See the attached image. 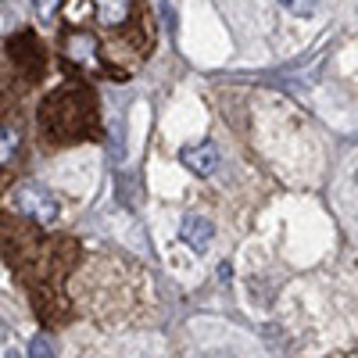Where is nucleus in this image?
Returning a JSON list of instances; mask_svg holds the SVG:
<instances>
[{
    "label": "nucleus",
    "mask_w": 358,
    "mask_h": 358,
    "mask_svg": "<svg viewBox=\"0 0 358 358\" xmlns=\"http://www.w3.org/2000/svg\"><path fill=\"white\" fill-rule=\"evenodd\" d=\"M8 54H11V62L18 65V76H22L25 83L43 79V69H47V50L40 47V40H36L33 33H18V36H11Z\"/></svg>",
    "instance_id": "obj_3"
},
{
    "label": "nucleus",
    "mask_w": 358,
    "mask_h": 358,
    "mask_svg": "<svg viewBox=\"0 0 358 358\" xmlns=\"http://www.w3.org/2000/svg\"><path fill=\"white\" fill-rule=\"evenodd\" d=\"M22 155V129L8 118H0V172L11 169Z\"/></svg>",
    "instance_id": "obj_6"
},
{
    "label": "nucleus",
    "mask_w": 358,
    "mask_h": 358,
    "mask_svg": "<svg viewBox=\"0 0 358 358\" xmlns=\"http://www.w3.org/2000/svg\"><path fill=\"white\" fill-rule=\"evenodd\" d=\"M280 4H283L290 15H297V18H308V15H315L319 0H280Z\"/></svg>",
    "instance_id": "obj_7"
},
{
    "label": "nucleus",
    "mask_w": 358,
    "mask_h": 358,
    "mask_svg": "<svg viewBox=\"0 0 358 358\" xmlns=\"http://www.w3.org/2000/svg\"><path fill=\"white\" fill-rule=\"evenodd\" d=\"M33 8H36V15H40L43 22H50V18L57 15V0H33Z\"/></svg>",
    "instance_id": "obj_9"
},
{
    "label": "nucleus",
    "mask_w": 358,
    "mask_h": 358,
    "mask_svg": "<svg viewBox=\"0 0 358 358\" xmlns=\"http://www.w3.org/2000/svg\"><path fill=\"white\" fill-rule=\"evenodd\" d=\"M179 162L187 165V172L208 179L215 169H219V143L215 140H201V143H190L183 147V155H179Z\"/></svg>",
    "instance_id": "obj_4"
},
{
    "label": "nucleus",
    "mask_w": 358,
    "mask_h": 358,
    "mask_svg": "<svg viewBox=\"0 0 358 358\" xmlns=\"http://www.w3.org/2000/svg\"><path fill=\"white\" fill-rule=\"evenodd\" d=\"M29 358H54V348L47 337H33V344H29Z\"/></svg>",
    "instance_id": "obj_8"
},
{
    "label": "nucleus",
    "mask_w": 358,
    "mask_h": 358,
    "mask_svg": "<svg viewBox=\"0 0 358 358\" xmlns=\"http://www.w3.org/2000/svg\"><path fill=\"white\" fill-rule=\"evenodd\" d=\"M40 133L47 143L62 147V143H79V140H94L101 133V118H97V101L86 86L72 83L54 90L50 97L40 104Z\"/></svg>",
    "instance_id": "obj_1"
},
{
    "label": "nucleus",
    "mask_w": 358,
    "mask_h": 358,
    "mask_svg": "<svg viewBox=\"0 0 358 358\" xmlns=\"http://www.w3.org/2000/svg\"><path fill=\"white\" fill-rule=\"evenodd\" d=\"M212 236H215V226L208 222V219H201V215H187L183 222H179V241H183L187 248H194L197 255L208 251Z\"/></svg>",
    "instance_id": "obj_5"
},
{
    "label": "nucleus",
    "mask_w": 358,
    "mask_h": 358,
    "mask_svg": "<svg viewBox=\"0 0 358 358\" xmlns=\"http://www.w3.org/2000/svg\"><path fill=\"white\" fill-rule=\"evenodd\" d=\"M11 208L18 215H25L29 222H36L40 229H50L57 222V215H62V208H57L54 194L43 190L40 183H18L11 190Z\"/></svg>",
    "instance_id": "obj_2"
}]
</instances>
